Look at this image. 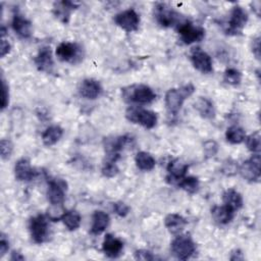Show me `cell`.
Here are the masks:
<instances>
[{
	"label": "cell",
	"mask_w": 261,
	"mask_h": 261,
	"mask_svg": "<svg viewBox=\"0 0 261 261\" xmlns=\"http://www.w3.org/2000/svg\"><path fill=\"white\" fill-rule=\"evenodd\" d=\"M195 91V87L192 84H187L180 88L169 89L165 94V106L167 111L175 115L180 110L185 100L190 97Z\"/></svg>",
	"instance_id": "cell-1"
},
{
	"label": "cell",
	"mask_w": 261,
	"mask_h": 261,
	"mask_svg": "<svg viewBox=\"0 0 261 261\" xmlns=\"http://www.w3.org/2000/svg\"><path fill=\"white\" fill-rule=\"evenodd\" d=\"M122 98L128 103L136 104H150L155 98L156 94L147 85H133L122 89Z\"/></svg>",
	"instance_id": "cell-2"
},
{
	"label": "cell",
	"mask_w": 261,
	"mask_h": 261,
	"mask_svg": "<svg viewBox=\"0 0 261 261\" xmlns=\"http://www.w3.org/2000/svg\"><path fill=\"white\" fill-rule=\"evenodd\" d=\"M125 117L128 121L140 124L145 128H153L157 123V115L155 112L139 106L128 107L125 111Z\"/></svg>",
	"instance_id": "cell-3"
},
{
	"label": "cell",
	"mask_w": 261,
	"mask_h": 261,
	"mask_svg": "<svg viewBox=\"0 0 261 261\" xmlns=\"http://www.w3.org/2000/svg\"><path fill=\"white\" fill-rule=\"evenodd\" d=\"M170 250L175 258L187 260L196 252V244L189 234H178L171 242Z\"/></svg>",
	"instance_id": "cell-4"
},
{
	"label": "cell",
	"mask_w": 261,
	"mask_h": 261,
	"mask_svg": "<svg viewBox=\"0 0 261 261\" xmlns=\"http://www.w3.org/2000/svg\"><path fill=\"white\" fill-rule=\"evenodd\" d=\"M29 229L33 241L37 244H43L48 241L50 236L48 218L43 214H38L31 218Z\"/></svg>",
	"instance_id": "cell-5"
},
{
	"label": "cell",
	"mask_w": 261,
	"mask_h": 261,
	"mask_svg": "<svg viewBox=\"0 0 261 261\" xmlns=\"http://www.w3.org/2000/svg\"><path fill=\"white\" fill-rule=\"evenodd\" d=\"M56 56L63 62L75 64L83 59L84 50L77 43L62 42L56 48Z\"/></svg>",
	"instance_id": "cell-6"
},
{
	"label": "cell",
	"mask_w": 261,
	"mask_h": 261,
	"mask_svg": "<svg viewBox=\"0 0 261 261\" xmlns=\"http://www.w3.org/2000/svg\"><path fill=\"white\" fill-rule=\"evenodd\" d=\"M155 18L157 22L164 28H170L173 25H178L180 22L179 13L173 10L165 3H157L154 7Z\"/></svg>",
	"instance_id": "cell-7"
},
{
	"label": "cell",
	"mask_w": 261,
	"mask_h": 261,
	"mask_svg": "<svg viewBox=\"0 0 261 261\" xmlns=\"http://www.w3.org/2000/svg\"><path fill=\"white\" fill-rule=\"evenodd\" d=\"M177 32L184 44L190 45L203 40L205 31L203 28L193 24L190 21H182L177 25Z\"/></svg>",
	"instance_id": "cell-8"
},
{
	"label": "cell",
	"mask_w": 261,
	"mask_h": 261,
	"mask_svg": "<svg viewBox=\"0 0 261 261\" xmlns=\"http://www.w3.org/2000/svg\"><path fill=\"white\" fill-rule=\"evenodd\" d=\"M67 184L61 178H51L48 180L47 199L52 206L62 205L65 200Z\"/></svg>",
	"instance_id": "cell-9"
},
{
	"label": "cell",
	"mask_w": 261,
	"mask_h": 261,
	"mask_svg": "<svg viewBox=\"0 0 261 261\" xmlns=\"http://www.w3.org/2000/svg\"><path fill=\"white\" fill-rule=\"evenodd\" d=\"M132 138L129 136H118L112 138H105L103 145L105 149V153L107 158L110 160L116 161L119 158V152L124 149L132 142Z\"/></svg>",
	"instance_id": "cell-10"
},
{
	"label": "cell",
	"mask_w": 261,
	"mask_h": 261,
	"mask_svg": "<svg viewBox=\"0 0 261 261\" xmlns=\"http://www.w3.org/2000/svg\"><path fill=\"white\" fill-rule=\"evenodd\" d=\"M248 18H249L248 13L242 6H239V5L233 6L229 15L226 34L239 35L240 33H242L243 29L245 28L248 21Z\"/></svg>",
	"instance_id": "cell-11"
},
{
	"label": "cell",
	"mask_w": 261,
	"mask_h": 261,
	"mask_svg": "<svg viewBox=\"0 0 261 261\" xmlns=\"http://www.w3.org/2000/svg\"><path fill=\"white\" fill-rule=\"evenodd\" d=\"M260 155L253 154L249 159L244 161L241 166H239V172L248 181H258L261 175L260 171Z\"/></svg>",
	"instance_id": "cell-12"
},
{
	"label": "cell",
	"mask_w": 261,
	"mask_h": 261,
	"mask_svg": "<svg viewBox=\"0 0 261 261\" xmlns=\"http://www.w3.org/2000/svg\"><path fill=\"white\" fill-rule=\"evenodd\" d=\"M190 59L193 66L200 72L208 74L213 71L212 59L210 55L200 47H195L191 50Z\"/></svg>",
	"instance_id": "cell-13"
},
{
	"label": "cell",
	"mask_w": 261,
	"mask_h": 261,
	"mask_svg": "<svg viewBox=\"0 0 261 261\" xmlns=\"http://www.w3.org/2000/svg\"><path fill=\"white\" fill-rule=\"evenodd\" d=\"M115 23L126 33L136 32L140 25V16L134 9H126L117 13L114 17Z\"/></svg>",
	"instance_id": "cell-14"
},
{
	"label": "cell",
	"mask_w": 261,
	"mask_h": 261,
	"mask_svg": "<svg viewBox=\"0 0 261 261\" xmlns=\"http://www.w3.org/2000/svg\"><path fill=\"white\" fill-rule=\"evenodd\" d=\"M189 169V165L181 161L180 159H172L168 162L166 170V180L169 184H178V181L186 176V173Z\"/></svg>",
	"instance_id": "cell-15"
},
{
	"label": "cell",
	"mask_w": 261,
	"mask_h": 261,
	"mask_svg": "<svg viewBox=\"0 0 261 261\" xmlns=\"http://www.w3.org/2000/svg\"><path fill=\"white\" fill-rule=\"evenodd\" d=\"M38 172L32 167L31 162L27 158H20L14 165V175L19 181H31L37 176Z\"/></svg>",
	"instance_id": "cell-16"
},
{
	"label": "cell",
	"mask_w": 261,
	"mask_h": 261,
	"mask_svg": "<svg viewBox=\"0 0 261 261\" xmlns=\"http://www.w3.org/2000/svg\"><path fill=\"white\" fill-rule=\"evenodd\" d=\"M34 62H35L36 67L38 68V70L47 72V73L52 72L53 67H54V61H53L52 52H51L50 47H48V46L42 47L39 50L36 57L34 58Z\"/></svg>",
	"instance_id": "cell-17"
},
{
	"label": "cell",
	"mask_w": 261,
	"mask_h": 261,
	"mask_svg": "<svg viewBox=\"0 0 261 261\" xmlns=\"http://www.w3.org/2000/svg\"><path fill=\"white\" fill-rule=\"evenodd\" d=\"M80 95L89 100L97 99L102 93V87L100 83L94 79L84 80L79 88Z\"/></svg>",
	"instance_id": "cell-18"
},
{
	"label": "cell",
	"mask_w": 261,
	"mask_h": 261,
	"mask_svg": "<svg viewBox=\"0 0 261 261\" xmlns=\"http://www.w3.org/2000/svg\"><path fill=\"white\" fill-rule=\"evenodd\" d=\"M11 27L15 34L22 39H29L32 36V22L19 13H15L12 17Z\"/></svg>",
	"instance_id": "cell-19"
},
{
	"label": "cell",
	"mask_w": 261,
	"mask_h": 261,
	"mask_svg": "<svg viewBox=\"0 0 261 261\" xmlns=\"http://www.w3.org/2000/svg\"><path fill=\"white\" fill-rule=\"evenodd\" d=\"M123 249V243L116 237L107 233L102 244V250L106 256L110 258H116L121 254Z\"/></svg>",
	"instance_id": "cell-20"
},
{
	"label": "cell",
	"mask_w": 261,
	"mask_h": 261,
	"mask_svg": "<svg viewBox=\"0 0 261 261\" xmlns=\"http://www.w3.org/2000/svg\"><path fill=\"white\" fill-rule=\"evenodd\" d=\"M79 7V4L72 1H59L55 2L53 6L54 15L62 22L66 23L69 20L70 13Z\"/></svg>",
	"instance_id": "cell-21"
},
{
	"label": "cell",
	"mask_w": 261,
	"mask_h": 261,
	"mask_svg": "<svg viewBox=\"0 0 261 261\" xmlns=\"http://www.w3.org/2000/svg\"><path fill=\"white\" fill-rule=\"evenodd\" d=\"M234 212V210L224 204L221 206H214L211 209L212 218L219 225H225L229 223L233 219Z\"/></svg>",
	"instance_id": "cell-22"
},
{
	"label": "cell",
	"mask_w": 261,
	"mask_h": 261,
	"mask_svg": "<svg viewBox=\"0 0 261 261\" xmlns=\"http://www.w3.org/2000/svg\"><path fill=\"white\" fill-rule=\"evenodd\" d=\"M109 222H110V218L106 212H104L102 210L95 211L92 216L91 233H93V234L102 233L109 225Z\"/></svg>",
	"instance_id": "cell-23"
},
{
	"label": "cell",
	"mask_w": 261,
	"mask_h": 261,
	"mask_svg": "<svg viewBox=\"0 0 261 261\" xmlns=\"http://www.w3.org/2000/svg\"><path fill=\"white\" fill-rule=\"evenodd\" d=\"M165 226L167 230L172 234H178L182 231L185 226L187 225L188 221L181 215L176 213L168 214L164 219Z\"/></svg>",
	"instance_id": "cell-24"
},
{
	"label": "cell",
	"mask_w": 261,
	"mask_h": 261,
	"mask_svg": "<svg viewBox=\"0 0 261 261\" xmlns=\"http://www.w3.org/2000/svg\"><path fill=\"white\" fill-rule=\"evenodd\" d=\"M194 107L203 118L212 119L215 116L214 105L212 101L206 97H199L194 103Z\"/></svg>",
	"instance_id": "cell-25"
},
{
	"label": "cell",
	"mask_w": 261,
	"mask_h": 261,
	"mask_svg": "<svg viewBox=\"0 0 261 261\" xmlns=\"http://www.w3.org/2000/svg\"><path fill=\"white\" fill-rule=\"evenodd\" d=\"M63 129L59 125H50L42 134V142L45 146L51 147L55 145L62 137Z\"/></svg>",
	"instance_id": "cell-26"
},
{
	"label": "cell",
	"mask_w": 261,
	"mask_h": 261,
	"mask_svg": "<svg viewBox=\"0 0 261 261\" xmlns=\"http://www.w3.org/2000/svg\"><path fill=\"white\" fill-rule=\"evenodd\" d=\"M223 204L237 211L243 207V197L234 189H227L222 195Z\"/></svg>",
	"instance_id": "cell-27"
},
{
	"label": "cell",
	"mask_w": 261,
	"mask_h": 261,
	"mask_svg": "<svg viewBox=\"0 0 261 261\" xmlns=\"http://www.w3.org/2000/svg\"><path fill=\"white\" fill-rule=\"evenodd\" d=\"M135 162H136L137 167L143 171L152 170L156 164L154 157L150 153L145 152V151H141V152L137 153V155L135 157Z\"/></svg>",
	"instance_id": "cell-28"
},
{
	"label": "cell",
	"mask_w": 261,
	"mask_h": 261,
	"mask_svg": "<svg viewBox=\"0 0 261 261\" xmlns=\"http://www.w3.org/2000/svg\"><path fill=\"white\" fill-rule=\"evenodd\" d=\"M60 220H62L63 224L69 229V230H75L80 227L81 222H82V217L80 213L75 210H68L65 211Z\"/></svg>",
	"instance_id": "cell-29"
},
{
	"label": "cell",
	"mask_w": 261,
	"mask_h": 261,
	"mask_svg": "<svg viewBox=\"0 0 261 261\" xmlns=\"http://www.w3.org/2000/svg\"><path fill=\"white\" fill-rule=\"evenodd\" d=\"M225 139L230 144H241L246 139V133L241 126L231 125L225 132Z\"/></svg>",
	"instance_id": "cell-30"
},
{
	"label": "cell",
	"mask_w": 261,
	"mask_h": 261,
	"mask_svg": "<svg viewBox=\"0 0 261 261\" xmlns=\"http://www.w3.org/2000/svg\"><path fill=\"white\" fill-rule=\"evenodd\" d=\"M177 186L189 194H195L199 190V180L195 176H185L178 181Z\"/></svg>",
	"instance_id": "cell-31"
},
{
	"label": "cell",
	"mask_w": 261,
	"mask_h": 261,
	"mask_svg": "<svg viewBox=\"0 0 261 261\" xmlns=\"http://www.w3.org/2000/svg\"><path fill=\"white\" fill-rule=\"evenodd\" d=\"M245 142H246V146L250 152H252L253 154H259L260 149H261V137H260V133L258 130L254 132L253 134L246 137Z\"/></svg>",
	"instance_id": "cell-32"
},
{
	"label": "cell",
	"mask_w": 261,
	"mask_h": 261,
	"mask_svg": "<svg viewBox=\"0 0 261 261\" xmlns=\"http://www.w3.org/2000/svg\"><path fill=\"white\" fill-rule=\"evenodd\" d=\"M223 81L230 86H238L242 81V73L236 68H227L223 73Z\"/></svg>",
	"instance_id": "cell-33"
},
{
	"label": "cell",
	"mask_w": 261,
	"mask_h": 261,
	"mask_svg": "<svg viewBox=\"0 0 261 261\" xmlns=\"http://www.w3.org/2000/svg\"><path fill=\"white\" fill-rule=\"evenodd\" d=\"M118 167L116 165V161L106 159L101 167V172L106 177H114L118 173Z\"/></svg>",
	"instance_id": "cell-34"
},
{
	"label": "cell",
	"mask_w": 261,
	"mask_h": 261,
	"mask_svg": "<svg viewBox=\"0 0 261 261\" xmlns=\"http://www.w3.org/2000/svg\"><path fill=\"white\" fill-rule=\"evenodd\" d=\"M13 145L10 140L8 139H2L0 142V151H1V157L2 159H8L12 153Z\"/></svg>",
	"instance_id": "cell-35"
},
{
	"label": "cell",
	"mask_w": 261,
	"mask_h": 261,
	"mask_svg": "<svg viewBox=\"0 0 261 261\" xmlns=\"http://www.w3.org/2000/svg\"><path fill=\"white\" fill-rule=\"evenodd\" d=\"M203 150H204V154L207 158L213 157L218 152V145L215 141L209 140L203 144Z\"/></svg>",
	"instance_id": "cell-36"
},
{
	"label": "cell",
	"mask_w": 261,
	"mask_h": 261,
	"mask_svg": "<svg viewBox=\"0 0 261 261\" xmlns=\"http://www.w3.org/2000/svg\"><path fill=\"white\" fill-rule=\"evenodd\" d=\"M113 211L118 216L125 217L128 214V212H129V207L125 203L119 201V202H115L113 204Z\"/></svg>",
	"instance_id": "cell-37"
},
{
	"label": "cell",
	"mask_w": 261,
	"mask_h": 261,
	"mask_svg": "<svg viewBox=\"0 0 261 261\" xmlns=\"http://www.w3.org/2000/svg\"><path fill=\"white\" fill-rule=\"evenodd\" d=\"M239 170L238 164L232 160H227L222 166V172L226 175H232Z\"/></svg>",
	"instance_id": "cell-38"
},
{
	"label": "cell",
	"mask_w": 261,
	"mask_h": 261,
	"mask_svg": "<svg viewBox=\"0 0 261 261\" xmlns=\"http://www.w3.org/2000/svg\"><path fill=\"white\" fill-rule=\"evenodd\" d=\"M135 258L138 260H144V261H150L155 259L154 255L148 250H137L135 252Z\"/></svg>",
	"instance_id": "cell-39"
},
{
	"label": "cell",
	"mask_w": 261,
	"mask_h": 261,
	"mask_svg": "<svg viewBox=\"0 0 261 261\" xmlns=\"http://www.w3.org/2000/svg\"><path fill=\"white\" fill-rule=\"evenodd\" d=\"M9 102V94H8V87L2 77V99H1V108L2 110L6 108Z\"/></svg>",
	"instance_id": "cell-40"
},
{
	"label": "cell",
	"mask_w": 261,
	"mask_h": 261,
	"mask_svg": "<svg viewBox=\"0 0 261 261\" xmlns=\"http://www.w3.org/2000/svg\"><path fill=\"white\" fill-rule=\"evenodd\" d=\"M11 50V45L10 43L5 40L4 38L1 39V46H0V55L1 57H4L5 55H7Z\"/></svg>",
	"instance_id": "cell-41"
},
{
	"label": "cell",
	"mask_w": 261,
	"mask_h": 261,
	"mask_svg": "<svg viewBox=\"0 0 261 261\" xmlns=\"http://www.w3.org/2000/svg\"><path fill=\"white\" fill-rule=\"evenodd\" d=\"M8 249H9L8 240L2 234L1 236V240H0V256L3 257L7 253Z\"/></svg>",
	"instance_id": "cell-42"
},
{
	"label": "cell",
	"mask_w": 261,
	"mask_h": 261,
	"mask_svg": "<svg viewBox=\"0 0 261 261\" xmlns=\"http://www.w3.org/2000/svg\"><path fill=\"white\" fill-rule=\"evenodd\" d=\"M252 51H253V54L256 56L257 59L260 58V38H256L254 41H253V45H252Z\"/></svg>",
	"instance_id": "cell-43"
},
{
	"label": "cell",
	"mask_w": 261,
	"mask_h": 261,
	"mask_svg": "<svg viewBox=\"0 0 261 261\" xmlns=\"http://www.w3.org/2000/svg\"><path fill=\"white\" fill-rule=\"evenodd\" d=\"M230 260H244V256H243V253L242 251L240 250H234L231 252V256L229 257Z\"/></svg>",
	"instance_id": "cell-44"
},
{
	"label": "cell",
	"mask_w": 261,
	"mask_h": 261,
	"mask_svg": "<svg viewBox=\"0 0 261 261\" xmlns=\"http://www.w3.org/2000/svg\"><path fill=\"white\" fill-rule=\"evenodd\" d=\"M10 259H11V260H23L24 257L21 256V255H20L19 253H17V252H13Z\"/></svg>",
	"instance_id": "cell-45"
}]
</instances>
